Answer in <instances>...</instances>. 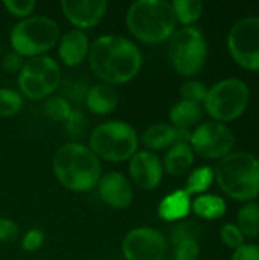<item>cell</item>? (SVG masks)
<instances>
[{
  "label": "cell",
  "mask_w": 259,
  "mask_h": 260,
  "mask_svg": "<svg viewBox=\"0 0 259 260\" xmlns=\"http://www.w3.org/2000/svg\"><path fill=\"white\" fill-rule=\"evenodd\" d=\"M168 117H169V122L174 128L189 131L192 126H197L202 123L203 107L200 104L180 99L179 102H176L171 107Z\"/></svg>",
  "instance_id": "21"
},
{
  "label": "cell",
  "mask_w": 259,
  "mask_h": 260,
  "mask_svg": "<svg viewBox=\"0 0 259 260\" xmlns=\"http://www.w3.org/2000/svg\"><path fill=\"white\" fill-rule=\"evenodd\" d=\"M191 131L177 129L169 123H154L147 128L142 134V143L147 151H162L169 149L176 143H189Z\"/></svg>",
  "instance_id": "16"
},
{
  "label": "cell",
  "mask_w": 259,
  "mask_h": 260,
  "mask_svg": "<svg viewBox=\"0 0 259 260\" xmlns=\"http://www.w3.org/2000/svg\"><path fill=\"white\" fill-rule=\"evenodd\" d=\"M172 244V260H197L200 254V245L198 239L194 238H185L171 242Z\"/></svg>",
  "instance_id": "28"
},
{
  "label": "cell",
  "mask_w": 259,
  "mask_h": 260,
  "mask_svg": "<svg viewBox=\"0 0 259 260\" xmlns=\"http://www.w3.org/2000/svg\"><path fill=\"white\" fill-rule=\"evenodd\" d=\"M128 171L131 181L143 190L156 189L165 174L162 160L151 151H137L130 158Z\"/></svg>",
  "instance_id": "14"
},
{
  "label": "cell",
  "mask_w": 259,
  "mask_h": 260,
  "mask_svg": "<svg viewBox=\"0 0 259 260\" xmlns=\"http://www.w3.org/2000/svg\"><path fill=\"white\" fill-rule=\"evenodd\" d=\"M60 84L61 67L47 55L26 59L18 73L20 93L31 101H40L50 96Z\"/></svg>",
  "instance_id": "9"
},
{
  "label": "cell",
  "mask_w": 259,
  "mask_h": 260,
  "mask_svg": "<svg viewBox=\"0 0 259 260\" xmlns=\"http://www.w3.org/2000/svg\"><path fill=\"white\" fill-rule=\"evenodd\" d=\"M89 64L96 78L108 85L130 82L142 69L139 47L121 35H102L90 44Z\"/></svg>",
  "instance_id": "1"
},
{
  "label": "cell",
  "mask_w": 259,
  "mask_h": 260,
  "mask_svg": "<svg viewBox=\"0 0 259 260\" xmlns=\"http://www.w3.org/2000/svg\"><path fill=\"white\" fill-rule=\"evenodd\" d=\"M60 6L67 21L79 30L99 24L108 9L104 0H63Z\"/></svg>",
  "instance_id": "13"
},
{
  "label": "cell",
  "mask_w": 259,
  "mask_h": 260,
  "mask_svg": "<svg viewBox=\"0 0 259 260\" xmlns=\"http://www.w3.org/2000/svg\"><path fill=\"white\" fill-rule=\"evenodd\" d=\"M60 40V26L44 15H31L20 20L9 34L12 50L23 58L43 56Z\"/></svg>",
  "instance_id": "6"
},
{
  "label": "cell",
  "mask_w": 259,
  "mask_h": 260,
  "mask_svg": "<svg viewBox=\"0 0 259 260\" xmlns=\"http://www.w3.org/2000/svg\"><path fill=\"white\" fill-rule=\"evenodd\" d=\"M66 129H67V133L73 139L82 137V134L87 129V119L84 117V114L79 110H73L72 111V114L66 120Z\"/></svg>",
  "instance_id": "32"
},
{
  "label": "cell",
  "mask_w": 259,
  "mask_h": 260,
  "mask_svg": "<svg viewBox=\"0 0 259 260\" xmlns=\"http://www.w3.org/2000/svg\"><path fill=\"white\" fill-rule=\"evenodd\" d=\"M127 27L136 40L157 44L171 38L177 30V20L166 0H137L127 12Z\"/></svg>",
  "instance_id": "4"
},
{
  "label": "cell",
  "mask_w": 259,
  "mask_h": 260,
  "mask_svg": "<svg viewBox=\"0 0 259 260\" xmlns=\"http://www.w3.org/2000/svg\"><path fill=\"white\" fill-rule=\"evenodd\" d=\"M99 198L111 209L124 210L131 206L134 192L133 186L121 172H108L98 183Z\"/></svg>",
  "instance_id": "15"
},
{
  "label": "cell",
  "mask_w": 259,
  "mask_h": 260,
  "mask_svg": "<svg viewBox=\"0 0 259 260\" xmlns=\"http://www.w3.org/2000/svg\"><path fill=\"white\" fill-rule=\"evenodd\" d=\"M208 41L203 32L195 26H188L176 30L168 43V58L183 76L198 75L208 59Z\"/></svg>",
  "instance_id": "8"
},
{
  "label": "cell",
  "mask_w": 259,
  "mask_h": 260,
  "mask_svg": "<svg viewBox=\"0 0 259 260\" xmlns=\"http://www.w3.org/2000/svg\"><path fill=\"white\" fill-rule=\"evenodd\" d=\"M89 145L99 160L122 163L137 152L139 136L130 123L122 120H108L92 131Z\"/></svg>",
  "instance_id": "5"
},
{
  "label": "cell",
  "mask_w": 259,
  "mask_h": 260,
  "mask_svg": "<svg viewBox=\"0 0 259 260\" xmlns=\"http://www.w3.org/2000/svg\"><path fill=\"white\" fill-rule=\"evenodd\" d=\"M250 102V88L240 78H226L208 88L203 108L220 123L234 122L244 114Z\"/></svg>",
  "instance_id": "7"
},
{
  "label": "cell",
  "mask_w": 259,
  "mask_h": 260,
  "mask_svg": "<svg viewBox=\"0 0 259 260\" xmlns=\"http://www.w3.org/2000/svg\"><path fill=\"white\" fill-rule=\"evenodd\" d=\"M177 23L183 27L194 26L203 14V3L200 0H174L171 2Z\"/></svg>",
  "instance_id": "24"
},
{
  "label": "cell",
  "mask_w": 259,
  "mask_h": 260,
  "mask_svg": "<svg viewBox=\"0 0 259 260\" xmlns=\"http://www.w3.org/2000/svg\"><path fill=\"white\" fill-rule=\"evenodd\" d=\"M23 64H24V58L20 56V55H18L17 52H14V50L8 52V53L3 56V59H2V67H3L6 72H9V73H20Z\"/></svg>",
  "instance_id": "36"
},
{
  "label": "cell",
  "mask_w": 259,
  "mask_h": 260,
  "mask_svg": "<svg viewBox=\"0 0 259 260\" xmlns=\"http://www.w3.org/2000/svg\"><path fill=\"white\" fill-rule=\"evenodd\" d=\"M237 227L244 238L255 239L259 236V204L255 201L244 203L237 213Z\"/></svg>",
  "instance_id": "23"
},
{
  "label": "cell",
  "mask_w": 259,
  "mask_h": 260,
  "mask_svg": "<svg viewBox=\"0 0 259 260\" xmlns=\"http://www.w3.org/2000/svg\"><path fill=\"white\" fill-rule=\"evenodd\" d=\"M227 204L224 198L214 193H203L195 197L191 204V212H194L198 218L206 221H214L223 218L226 215Z\"/></svg>",
  "instance_id": "22"
},
{
  "label": "cell",
  "mask_w": 259,
  "mask_h": 260,
  "mask_svg": "<svg viewBox=\"0 0 259 260\" xmlns=\"http://www.w3.org/2000/svg\"><path fill=\"white\" fill-rule=\"evenodd\" d=\"M189 145L194 154L208 160H221L229 155L235 145L232 129L220 122H202L191 131Z\"/></svg>",
  "instance_id": "11"
},
{
  "label": "cell",
  "mask_w": 259,
  "mask_h": 260,
  "mask_svg": "<svg viewBox=\"0 0 259 260\" xmlns=\"http://www.w3.org/2000/svg\"><path fill=\"white\" fill-rule=\"evenodd\" d=\"M127 260H163L168 254V241L163 233L151 227H137L122 241Z\"/></svg>",
  "instance_id": "12"
},
{
  "label": "cell",
  "mask_w": 259,
  "mask_h": 260,
  "mask_svg": "<svg viewBox=\"0 0 259 260\" xmlns=\"http://www.w3.org/2000/svg\"><path fill=\"white\" fill-rule=\"evenodd\" d=\"M215 181L224 195L235 201L250 203L259 197V158L247 151H232L218 160Z\"/></svg>",
  "instance_id": "3"
},
{
  "label": "cell",
  "mask_w": 259,
  "mask_h": 260,
  "mask_svg": "<svg viewBox=\"0 0 259 260\" xmlns=\"http://www.w3.org/2000/svg\"><path fill=\"white\" fill-rule=\"evenodd\" d=\"M220 238H221V242L227 248H232L234 251L246 244V238L243 236V233L240 232L237 224H232V222H227L221 227Z\"/></svg>",
  "instance_id": "30"
},
{
  "label": "cell",
  "mask_w": 259,
  "mask_h": 260,
  "mask_svg": "<svg viewBox=\"0 0 259 260\" xmlns=\"http://www.w3.org/2000/svg\"><path fill=\"white\" fill-rule=\"evenodd\" d=\"M24 98L12 88H0V117H12L23 108Z\"/></svg>",
  "instance_id": "26"
},
{
  "label": "cell",
  "mask_w": 259,
  "mask_h": 260,
  "mask_svg": "<svg viewBox=\"0 0 259 260\" xmlns=\"http://www.w3.org/2000/svg\"><path fill=\"white\" fill-rule=\"evenodd\" d=\"M179 93H180L182 101H189V102H195V104L202 105L206 99L208 87L200 81L191 79V81H186L182 84Z\"/></svg>",
  "instance_id": "29"
},
{
  "label": "cell",
  "mask_w": 259,
  "mask_h": 260,
  "mask_svg": "<svg viewBox=\"0 0 259 260\" xmlns=\"http://www.w3.org/2000/svg\"><path fill=\"white\" fill-rule=\"evenodd\" d=\"M90 52V41L84 30L72 29L63 35L58 44V55L63 64L67 67H78L87 58Z\"/></svg>",
  "instance_id": "17"
},
{
  "label": "cell",
  "mask_w": 259,
  "mask_h": 260,
  "mask_svg": "<svg viewBox=\"0 0 259 260\" xmlns=\"http://www.w3.org/2000/svg\"><path fill=\"white\" fill-rule=\"evenodd\" d=\"M0 56H2V46H0Z\"/></svg>",
  "instance_id": "38"
},
{
  "label": "cell",
  "mask_w": 259,
  "mask_h": 260,
  "mask_svg": "<svg viewBox=\"0 0 259 260\" xmlns=\"http://www.w3.org/2000/svg\"><path fill=\"white\" fill-rule=\"evenodd\" d=\"M44 233L40 229H31L21 239V248L27 253H34L37 250H40L44 244Z\"/></svg>",
  "instance_id": "34"
},
{
  "label": "cell",
  "mask_w": 259,
  "mask_h": 260,
  "mask_svg": "<svg viewBox=\"0 0 259 260\" xmlns=\"http://www.w3.org/2000/svg\"><path fill=\"white\" fill-rule=\"evenodd\" d=\"M73 108L70 102L63 96H52L44 104V113L55 122H66L72 114Z\"/></svg>",
  "instance_id": "27"
},
{
  "label": "cell",
  "mask_w": 259,
  "mask_h": 260,
  "mask_svg": "<svg viewBox=\"0 0 259 260\" xmlns=\"http://www.w3.org/2000/svg\"><path fill=\"white\" fill-rule=\"evenodd\" d=\"M3 6L6 8V11L18 18H27L32 15V12L35 11L37 3L34 0H5Z\"/></svg>",
  "instance_id": "31"
},
{
  "label": "cell",
  "mask_w": 259,
  "mask_h": 260,
  "mask_svg": "<svg viewBox=\"0 0 259 260\" xmlns=\"http://www.w3.org/2000/svg\"><path fill=\"white\" fill-rule=\"evenodd\" d=\"M191 195L185 192V189H177L168 193L159 204V216L166 222H176L188 218L191 213Z\"/></svg>",
  "instance_id": "19"
},
{
  "label": "cell",
  "mask_w": 259,
  "mask_h": 260,
  "mask_svg": "<svg viewBox=\"0 0 259 260\" xmlns=\"http://www.w3.org/2000/svg\"><path fill=\"white\" fill-rule=\"evenodd\" d=\"M194 151L189 143H176L172 145L163 157V171L172 177L185 175L194 165Z\"/></svg>",
  "instance_id": "20"
},
{
  "label": "cell",
  "mask_w": 259,
  "mask_h": 260,
  "mask_svg": "<svg viewBox=\"0 0 259 260\" xmlns=\"http://www.w3.org/2000/svg\"><path fill=\"white\" fill-rule=\"evenodd\" d=\"M52 168L58 183L72 192L92 190L102 177L101 160L89 146L79 142H70L58 148Z\"/></svg>",
  "instance_id": "2"
},
{
  "label": "cell",
  "mask_w": 259,
  "mask_h": 260,
  "mask_svg": "<svg viewBox=\"0 0 259 260\" xmlns=\"http://www.w3.org/2000/svg\"><path fill=\"white\" fill-rule=\"evenodd\" d=\"M232 260H259V245L244 244L243 247L234 251Z\"/></svg>",
  "instance_id": "37"
},
{
  "label": "cell",
  "mask_w": 259,
  "mask_h": 260,
  "mask_svg": "<svg viewBox=\"0 0 259 260\" xmlns=\"http://www.w3.org/2000/svg\"><path fill=\"white\" fill-rule=\"evenodd\" d=\"M85 107L93 114H108L114 111L119 102L116 90L104 82L92 85L85 93Z\"/></svg>",
  "instance_id": "18"
},
{
  "label": "cell",
  "mask_w": 259,
  "mask_h": 260,
  "mask_svg": "<svg viewBox=\"0 0 259 260\" xmlns=\"http://www.w3.org/2000/svg\"><path fill=\"white\" fill-rule=\"evenodd\" d=\"M18 225L8 219V218H0V244H9L18 238Z\"/></svg>",
  "instance_id": "35"
},
{
  "label": "cell",
  "mask_w": 259,
  "mask_h": 260,
  "mask_svg": "<svg viewBox=\"0 0 259 260\" xmlns=\"http://www.w3.org/2000/svg\"><path fill=\"white\" fill-rule=\"evenodd\" d=\"M200 225H197L195 222H180L177 224L172 230H171V236L169 241H179V239H185V238H194L198 239L200 238Z\"/></svg>",
  "instance_id": "33"
},
{
  "label": "cell",
  "mask_w": 259,
  "mask_h": 260,
  "mask_svg": "<svg viewBox=\"0 0 259 260\" xmlns=\"http://www.w3.org/2000/svg\"><path fill=\"white\" fill-rule=\"evenodd\" d=\"M227 50L232 59L246 70L259 72V17L237 20L227 34Z\"/></svg>",
  "instance_id": "10"
},
{
  "label": "cell",
  "mask_w": 259,
  "mask_h": 260,
  "mask_svg": "<svg viewBox=\"0 0 259 260\" xmlns=\"http://www.w3.org/2000/svg\"><path fill=\"white\" fill-rule=\"evenodd\" d=\"M215 180L214 175V168L211 166H198L195 168L186 180V186H185V192L188 195H203L206 193V190L212 186Z\"/></svg>",
  "instance_id": "25"
}]
</instances>
